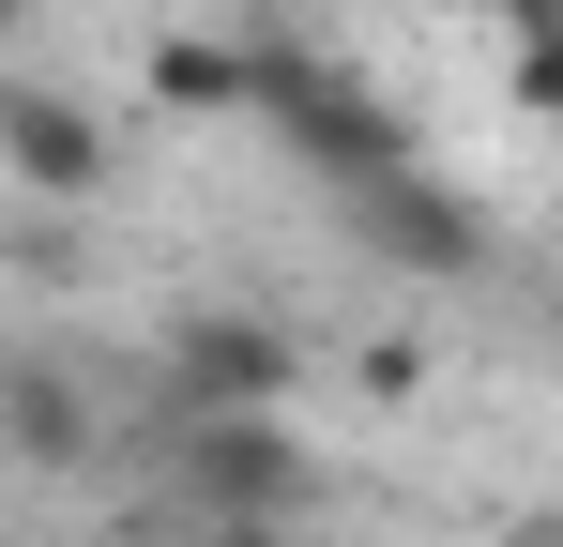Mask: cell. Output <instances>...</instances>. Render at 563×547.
Returning <instances> with one entry per match:
<instances>
[{"label": "cell", "instance_id": "6da1fadb", "mask_svg": "<svg viewBox=\"0 0 563 547\" xmlns=\"http://www.w3.org/2000/svg\"><path fill=\"white\" fill-rule=\"evenodd\" d=\"M168 471H184V533L213 547H275L320 502V456L289 411H198V426H168Z\"/></svg>", "mask_w": 563, "mask_h": 547}, {"label": "cell", "instance_id": "7a4b0ae2", "mask_svg": "<svg viewBox=\"0 0 563 547\" xmlns=\"http://www.w3.org/2000/svg\"><path fill=\"white\" fill-rule=\"evenodd\" d=\"M260 122H275L289 153L335 182V198H366V182L427 168V137L396 122V91H380L366 62H335V46H289V31H275V107H260Z\"/></svg>", "mask_w": 563, "mask_h": 547}, {"label": "cell", "instance_id": "3957f363", "mask_svg": "<svg viewBox=\"0 0 563 547\" xmlns=\"http://www.w3.org/2000/svg\"><path fill=\"white\" fill-rule=\"evenodd\" d=\"M289 380H305V335L260 320V304H184L168 350H153L168 426H198V411H289Z\"/></svg>", "mask_w": 563, "mask_h": 547}, {"label": "cell", "instance_id": "277c9868", "mask_svg": "<svg viewBox=\"0 0 563 547\" xmlns=\"http://www.w3.org/2000/svg\"><path fill=\"white\" fill-rule=\"evenodd\" d=\"M0 182H15L31 213H107V182H122L107 107L62 91V77H0Z\"/></svg>", "mask_w": 563, "mask_h": 547}, {"label": "cell", "instance_id": "5b68a950", "mask_svg": "<svg viewBox=\"0 0 563 547\" xmlns=\"http://www.w3.org/2000/svg\"><path fill=\"white\" fill-rule=\"evenodd\" d=\"M335 213H351V244L396 259V274H487V213H472L442 168H396V182H366V198H335Z\"/></svg>", "mask_w": 563, "mask_h": 547}, {"label": "cell", "instance_id": "8992f818", "mask_svg": "<svg viewBox=\"0 0 563 547\" xmlns=\"http://www.w3.org/2000/svg\"><path fill=\"white\" fill-rule=\"evenodd\" d=\"M0 456H15V471H92L107 456V395L62 350H15L0 365Z\"/></svg>", "mask_w": 563, "mask_h": 547}, {"label": "cell", "instance_id": "52a82bcc", "mask_svg": "<svg viewBox=\"0 0 563 547\" xmlns=\"http://www.w3.org/2000/svg\"><path fill=\"white\" fill-rule=\"evenodd\" d=\"M153 107H184V122H260L275 107V31H153Z\"/></svg>", "mask_w": 563, "mask_h": 547}, {"label": "cell", "instance_id": "ba28073f", "mask_svg": "<svg viewBox=\"0 0 563 547\" xmlns=\"http://www.w3.org/2000/svg\"><path fill=\"white\" fill-rule=\"evenodd\" d=\"M518 15V46H503V91L533 107V122H563V0H503Z\"/></svg>", "mask_w": 563, "mask_h": 547}, {"label": "cell", "instance_id": "9c48e42d", "mask_svg": "<svg viewBox=\"0 0 563 547\" xmlns=\"http://www.w3.org/2000/svg\"><path fill=\"white\" fill-rule=\"evenodd\" d=\"M107 547H213V533H184V517H137V533H107Z\"/></svg>", "mask_w": 563, "mask_h": 547}, {"label": "cell", "instance_id": "30bf717a", "mask_svg": "<svg viewBox=\"0 0 563 547\" xmlns=\"http://www.w3.org/2000/svg\"><path fill=\"white\" fill-rule=\"evenodd\" d=\"M15 31H31V0H0V77H15Z\"/></svg>", "mask_w": 563, "mask_h": 547}, {"label": "cell", "instance_id": "8fae6325", "mask_svg": "<svg viewBox=\"0 0 563 547\" xmlns=\"http://www.w3.org/2000/svg\"><path fill=\"white\" fill-rule=\"evenodd\" d=\"M503 547H563V517H518V533H503Z\"/></svg>", "mask_w": 563, "mask_h": 547}]
</instances>
